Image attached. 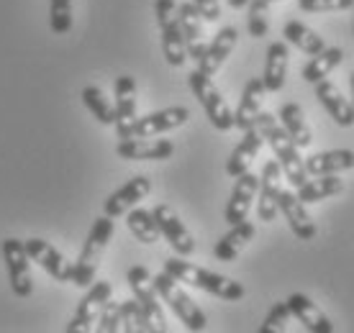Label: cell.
<instances>
[{
	"mask_svg": "<svg viewBox=\"0 0 354 333\" xmlns=\"http://www.w3.org/2000/svg\"><path fill=\"white\" fill-rule=\"evenodd\" d=\"M154 218H157V226H160L162 236L167 238L169 246L177 251V256H190L195 251V238L193 234H190V228L180 220V216H177L169 205H165V202H160L157 208H154Z\"/></svg>",
	"mask_w": 354,
	"mask_h": 333,
	"instance_id": "13",
	"label": "cell"
},
{
	"mask_svg": "<svg viewBox=\"0 0 354 333\" xmlns=\"http://www.w3.org/2000/svg\"><path fill=\"white\" fill-rule=\"evenodd\" d=\"M342 59H344V52L339 46H326L324 52L313 54L308 64L303 67V79L310 82V85H316L321 79H326L334 72V67L342 64Z\"/></svg>",
	"mask_w": 354,
	"mask_h": 333,
	"instance_id": "31",
	"label": "cell"
},
{
	"mask_svg": "<svg viewBox=\"0 0 354 333\" xmlns=\"http://www.w3.org/2000/svg\"><path fill=\"white\" fill-rule=\"evenodd\" d=\"M349 88H352V100H349V103H352V108H354V72L349 75Z\"/></svg>",
	"mask_w": 354,
	"mask_h": 333,
	"instance_id": "43",
	"label": "cell"
},
{
	"mask_svg": "<svg viewBox=\"0 0 354 333\" xmlns=\"http://www.w3.org/2000/svg\"><path fill=\"white\" fill-rule=\"evenodd\" d=\"M121 331L126 333H157L151 325L147 310L142 307V303L136 298L124 300L121 303Z\"/></svg>",
	"mask_w": 354,
	"mask_h": 333,
	"instance_id": "34",
	"label": "cell"
},
{
	"mask_svg": "<svg viewBox=\"0 0 354 333\" xmlns=\"http://www.w3.org/2000/svg\"><path fill=\"white\" fill-rule=\"evenodd\" d=\"M262 144H265V136L259 133L257 126L247 129L244 136H241V141L236 144V149L231 151L229 162H226V175L239 177V175H244V172H249V166H252V162L257 159Z\"/></svg>",
	"mask_w": 354,
	"mask_h": 333,
	"instance_id": "23",
	"label": "cell"
},
{
	"mask_svg": "<svg viewBox=\"0 0 354 333\" xmlns=\"http://www.w3.org/2000/svg\"><path fill=\"white\" fill-rule=\"evenodd\" d=\"M277 0H249V13H267V8Z\"/></svg>",
	"mask_w": 354,
	"mask_h": 333,
	"instance_id": "41",
	"label": "cell"
},
{
	"mask_svg": "<svg viewBox=\"0 0 354 333\" xmlns=\"http://www.w3.org/2000/svg\"><path fill=\"white\" fill-rule=\"evenodd\" d=\"M0 254L8 269V282L16 298H31L34 292V280H31V256H28L26 241L18 238H3Z\"/></svg>",
	"mask_w": 354,
	"mask_h": 333,
	"instance_id": "8",
	"label": "cell"
},
{
	"mask_svg": "<svg viewBox=\"0 0 354 333\" xmlns=\"http://www.w3.org/2000/svg\"><path fill=\"white\" fill-rule=\"evenodd\" d=\"M354 169V151L349 149H334V151H319L306 157V172L308 177L316 175H339Z\"/></svg>",
	"mask_w": 354,
	"mask_h": 333,
	"instance_id": "26",
	"label": "cell"
},
{
	"mask_svg": "<svg viewBox=\"0 0 354 333\" xmlns=\"http://www.w3.org/2000/svg\"><path fill=\"white\" fill-rule=\"evenodd\" d=\"M195 8L201 10V16L205 18V21H218L221 18V3L218 0H193Z\"/></svg>",
	"mask_w": 354,
	"mask_h": 333,
	"instance_id": "40",
	"label": "cell"
},
{
	"mask_svg": "<svg viewBox=\"0 0 354 333\" xmlns=\"http://www.w3.org/2000/svg\"><path fill=\"white\" fill-rule=\"evenodd\" d=\"M298 6L306 13H334V10L352 8L354 0H298Z\"/></svg>",
	"mask_w": 354,
	"mask_h": 333,
	"instance_id": "38",
	"label": "cell"
},
{
	"mask_svg": "<svg viewBox=\"0 0 354 333\" xmlns=\"http://www.w3.org/2000/svg\"><path fill=\"white\" fill-rule=\"evenodd\" d=\"M177 18H180V28H183V36H185V46H187V57L190 59H201L205 52V31H203V21L201 10L195 8V3H180L177 6Z\"/></svg>",
	"mask_w": 354,
	"mask_h": 333,
	"instance_id": "18",
	"label": "cell"
},
{
	"mask_svg": "<svg viewBox=\"0 0 354 333\" xmlns=\"http://www.w3.org/2000/svg\"><path fill=\"white\" fill-rule=\"evenodd\" d=\"M115 97V129H124L131 121H136V79L131 75L115 77L113 85Z\"/></svg>",
	"mask_w": 354,
	"mask_h": 333,
	"instance_id": "27",
	"label": "cell"
},
{
	"mask_svg": "<svg viewBox=\"0 0 354 333\" xmlns=\"http://www.w3.org/2000/svg\"><path fill=\"white\" fill-rule=\"evenodd\" d=\"M236 41H239V31L234 26H223L218 34L213 36L211 44L205 46L203 57L198 59V70L203 72V75H208V77H213L223 67V61L231 57Z\"/></svg>",
	"mask_w": 354,
	"mask_h": 333,
	"instance_id": "19",
	"label": "cell"
},
{
	"mask_svg": "<svg viewBox=\"0 0 354 333\" xmlns=\"http://www.w3.org/2000/svg\"><path fill=\"white\" fill-rule=\"evenodd\" d=\"M257 193H259V177L254 172H244V175L236 177V184H234L231 198L226 202V211H223V220L229 226H234V223L247 218L252 202L257 200Z\"/></svg>",
	"mask_w": 354,
	"mask_h": 333,
	"instance_id": "16",
	"label": "cell"
},
{
	"mask_svg": "<svg viewBox=\"0 0 354 333\" xmlns=\"http://www.w3.org/2000/svg\"><path fill=\"white\" fill-rule=\"evenodd\" d=\"M226 3H229L231 8H236V10H239V8H247V6H249V0H226Z\"/></svg>",
	"mask_w": 354,
	"mask_h": 333,
	"instance_id": "42",
	"label": "cell"
},
{
	"mask_svg": "<svg viewBox=\"0 0 354 333\" xmlns=\"http://www.w3.org/2000/svg\"><path fill=\"white\" fill-rule=\"evenodd\" d=\"M126 226L133 234V238L142 241V244H157L162 236L154 213L144 211V208H131V211L126 213Z\"/></svg>",
	"mask_w": 354,
	"mask_h": 333,
	"instance_id": "32",
	"label": "cell"
},
{
	"mask_svg": "<svg viewBox=\"0 0 354 333\" xmlns=\"http://www.w3.org/2000/svg\"><path fill=\"white\" fill-rule=\"evenodd\" d=\"M265 82L262 77H254L249 79L247 85H244V93H241V100H239V108H236V113H234V126L241 129V131H247L252 126H257V118L262 113V100H265Z\"/></svg>",
	"mask_w": 354,
	"mask_h": 333,
	"instance_id": "21",
	"label": "cell"
},
{
	"mask_svg": "<svg viewBox=\"0 0 354 333\" xmlns=\"http://www.w3.org/2000/svg\"><path fill=\"white\" fill-rule=\"evenodd\" d=\"M115 154L126 162H165L175 154V144L167 139H121Z\"/></svg>",
	"mask_w": 354,
	"mask_h": 333,
	"instance_id": "14",
	"label": "cell"
},
{
	"mask_svg": "<svg viewBox=\"0 0 354 333\" xmlns=\"http://www.w3.org/2000/svg\"><path fill=\"white\" fill-rule=\"evenodd\" d=\"M247 31H249V36H252V39H265L267 31H270V23H267L265 13H249Z\"/></svg>",
	"mask_w": 354,
	"mask_h": 333,
	"instance_id": "39",
	"label": "cell"
},
{
	"mask_svg": "<svg viewBox=\"0 0 354 333\" xmlns=\"http://www.w3.org/2000/svg\"><path fill=\"white\" fill-rule=\"evenodd\" d=\"M288 307H290L292 318L303 323V328L310 333H334V323L328 321V316L321 310L308 295H301V292H292L290 298L285 300Z\"/></svg>",
	"mask_w": 354,
	"mask_h": 333,
	"instance_id": "20",
	"label": "cell"
},
{
	"mask_svg": "<svg viewBox=\"0 0 354 333\" xmlns=\"http://www.w3.org/2000/svg\"><path fill=\"white\" fill-rule=\"evenodd\" d=\"M165 272L172 274L177 282H185L190 287H198L208 292V295H216V298L221 300H241L247 295V289L244 285L236 280H231V277H223L218 272H211V269H203V267H195V264L185 262L183 256H172L165 262Z\"/></svg>",
	"mask_w": 354,
	"mask_h": 333,
	"instance_id": "2",
	"label": "cell"
},
{
	"mask_svg": "<svg viewBox=\"0 0 354 333\" xmlns=\"http://www.w3.org/2000/svg\"><path fill=\"white\" fill-rule=\"evenodd\" d=\"M80 97L97 123H103V126H115V106L108 100L103 90L95 88V85H88V88H82Z\"/></svg>",
	"mask_w": 354,
	"mask_h": 333,
	"instance_id": "33",
	"label": "cell"
},
{
	"mask_svg": "<svg viewBox=\"0 0 354 333\" xmlns=\"http://www.w3.org/2000/svg\"><path fill=\"white\" fill-rule=\"evenodd\" d=\"M95 331L97 333H115L121 331V303H115V300H108L103 310H100V316L95 321Z\"/></svg>",
	"mask_w": 354,
	"mask_h": 333,
	"instance_id": "37",
	"label": "cell"
},
{
	"mask_svg": "<svg viewBox=\"0 0 354 333\" xmlns=\"http://www.w3.org/2000/svg\"><path fill=\"white\" fill-rule=\"evenodd\" d=\"M26 249H28L31 262L39 264L52 280L72 282V262L57 249V246H52L49 241H44V238L34 236L26 241Z\"/></svg>",
	"mask_w": 354,
	"mask_h": 333,
	"instance_id": "12",
	"label": "cell"
},
{
	"mask_svg": "<svg viewBox=\"0 0 354 333\" xmlns=\"http://www.w3.org/2000/svg\"><path fill=\"white\" fill-rule=\"evenodd\" d=\"M352 8H354V6H352ZM352 28H354V26H352Z\"/></svg>",
	"mask_w": 354,
	"mask_h": 333,
	"instance_id": "44",
	"label": "cell"
},
{
	"mask_svg": "<svg viewBox=\"0 0 354 333\" xmlns=\"http://www.w3.org/2000/svg\"><path fill=\"white\" fill-rule=\"evenodd\" d=\"M111 295H113V285H111L108 280L93 282V285L88 287V292H85V298L80 300V305H77L75 316H72V321L67 323L64 331L67 333H82V331L95 328L97 316H100L103 305L111 300Z\"/></svg>",
	"mask_w": 354,
	"mask_h": 333,
	"instance_id": "10",
	"label": "cell"
},
{
	"mask_svg": "<svg viewBox=\"0 0 354 333\" xmlns=\"http://www.w3.org/2000/svg\"><path fill=\"white\" fill-rule=\"evenodd\" d=\"M288 64H290L288 41H272V44L267 46L265 75H262V82H265L267 93H280V90H283L285 77H288Z\"/></svg>",
	"mask_w": 354,
	"mask_h": 333,
	"instance_id": "25",
	"label": "cell"
},
{
	"mask_svg": "<svg viewBox=\"0 0 354 333\" xmlns=\"http://www.w3.org/2000/svg\"><path fill=\"white\" fill-rule=\"evenodd\" d=\"M126 282H129V287H131L133 298L142 303V307L147 310V316H149L151 325H154V331L157 333H165L167 331V318H165V307H162V298L157 287H154V280H151V274L147 267L142 264H136L129 269L126 274Z\"/></svg>",
	"mask_w": 354,
	"mask_h": 333,
	"instance_id": "9",
	"label": "cell"
},
{
	"mask_svg": "<svg viewBox=\"0 0 354 333\" xmlns=\"http://www.w3.org/2000/svg\"><path fill=\"white\" fill-rule=\"evenodd\" d=\"M283 36L288 44H292L295 49H301V52L308 54V57H313V54H319L326 49L324 36L316 34L313 28H308L306 23H301V21H288L283 28Z\"/></svg>",
	"mask_w": 354,
	"mask_h": 333,
	"instance_id": "30",
	"label": "cell"
},
{
	"mask_svg": "<svg viewBox=\"0 0 354 333\" xmlns=\"http://www.w3.org/2000/svg\"><path fill=\"white\" fill-rule=\"evenodd\" d=\"M344 190V180L339 175H316L313 180H306L301 187H295V193L301 198L306 205L310 202H321V200H328V198H334Z\"/></svg>",
	"mask_w": 354,
	"mask_h": 333,
	"instance_id": "28",
	"label": "cell"
},
{
	"mask_svg": "<svg viewBox=\"0 0 354 333\" xmlns=\"http://www.w3.org/2000/svg\"><path fill=\"white\" fill-rule=\"evenodd\" d=\"M115 223L111 216H100V218L93 220V228H90L88 238L80 249V256L72 262V285L80 289H88L93 282H95L97 267L103 262V254L108 249V241L113 236Z\"/></svg>",
	"mask_w": 354,
	"mask_h": 333,
	"instance_id": "3",
	"label": "cell"
},
{
	"mask_svg": "<svg viewBox=\"0 0 354 333\" xmlns=\"http://www.w3.org/2000/svg\"><path fill=\"white\" fill-rule=\"evenodd\" d=\"M257 129L259 133L265 136V141L270 144V149L274 151V157L283 166L285 180H290L292 187H301L306 180H308V172H306V159L301 157V149L295 146V141L288 136V131L283 129L280 118H274L272 113H259L257 118Z\"/></svg>",
	"mask_w": 354,
	"mask_h": 333,
	"instance_id": "1",
	"label": "cell"
},
{
	"mask_svg": "<svg viewBox=\"0 0 354 333\" xmlns=\"http://www.w3.org/2000/svg\"><path fill=\"white\" fill-rule=\"evenodd\" d=\"M190 121V111L183 106H172L165 111H154L149 115H136V121H131L124 129H115L118 139H151L160 133L175 131L180 126H185Z\"/></svg>",
	"mask_w": 354,
	"mask_h": 333,
	"instance_id": "7",
	"label": "cell"
},
{
	"mask_svg": "<svg viewBox=\"0 0 354 333\" xmlns=\"http://www.w3.org/2000/svg\"><path fill=\"white\" fill-rule=\"evenodd\" d=\"M280 123H283V129L288 131L292 141H295V146L298 149H306L310 146V141H313V131H310L308 121H306V113H303V108L298 103H285L280 108Z\"/></svg>",
	"mask_w": 354,
	"mask_h": 333,
	"instance_id": "29",
	"label": "cell"
},
{
	"mask_svg": "<svg viewBox=\"0 0 354 333\" xmlns=\"http://www.w3.org/2000/svg\"><path fill=\"white\" fill-rule=\"evenodd\" d=\"M154 280V287H157V292H160L162 303H167L169 310L177 316V321L185 325L187 331H205L208 328V318H205V313L201 310V307L195 305V300L187 295L185 289L180 287V282L172 277V274L162 272L157 274V277H151Z\"/></svg>",
	"mask_w": 354,
	"mask_h": 333,
	"instance_id": "4",
	"label": "cell"
},
{
	"mask_svg": "<svg viewBox=\"0 0 354 333\" xmlns=\"http://www.w3.org/2000/svg\"><path fill=\"white\" fill-rule=\"evenodd\" d=\"M257 234V228L254 223H249L247 218L239 220V223H234L229 228V234H223L216 246H213V256L218 259V262H236V256L241 254V249H247L249 241L254 238Z\"/></svg>",
	"mask_w": 354,
	"mask_h": 333,
	"instance_id": "22",
	"label": "cell"
},
{
	"mask_svg": "<svg viewBox=\"0 0 354 333\" xmlns=\"http://www.w3.org/2000/svg\"><path fill=\"white\" fill-rule=\"evenodd\" d=\"M49 28L64 36L72 31V0H49Z\"/></svg>",
	"mask_w": 354,
	"mask_h": 333,
	"instance_id": "35",
	"label": "cell"
},
{
	"mask_svg": "<svg viewBox=\"0 0 354 333\" xmlns=\"http://www.w3.org/2000/svg\"><path fill=\"white\" fill-rule=\"evenodd\" d=\"M283 166L277 159H270L262 169V177H259V193H257V216L259 220L265 223H272L274 216L280 213L277 208V200H280V193H283Z\"/></svg>",
	"mask_w": 354,
	"mask_h": 333,
	"instance_id": "11",
	"label": "cell"
},
{
	"mask_svg": "<svg viewBox=\"0 0 354 333\" xmlns=\"http://www.w3.org/2000/svg\"><path fill=\"white\" fill-rule=\"evenodd\" d=\"M151 193V180L147 175H136L131 177L126 184H121L113 195H108V200L103 202V213L111 216V218H118V216H126V213L136 208L139 202Z\"/></svg>",
	"mask_w": 354,
	"mask_h": 333,
	"instance_id": "15",
	"label": "cell"
},
{
	"mask_svg": "<svg viewBox=\"0 0 354 333\" xmlns=\"http://www.w3.org/2000/svg\"><path fill=\"white\" fill-rule=\"evenodd\" d=\"M187 85L193 90L195 100L203 106L208 121L213 123V129L218 131H231L234 129V113H231L226 97L218 93V88L213 85V79L203 75L201 70H195L187 75Z\"/></svg>",
	"mask_w": 354,
	"mask_h": 333,
	"instance_id": "5",
	"label": "cell"
},
{
	"mask_svg": "<svg viewBox=\"0 0 354 333\" xmlns=\"http://www.w3.org/2000/svg\"><path fill=\"white\" fill-rule=\"evenodd\" d=\"M154 16L162 31V54L167 59L169 67H183L187 61V46L185 36L180 28L177 18V3L175 0H157L154 3Z\"/></svg>",
	"mask_w": 354,
	"mask_h": 333,
	"instance_id": "6",
	"label": "cell"
},
{
	"mask_svg": "<svg viewBox=\"0 0 354 333\" xmlns=\"http://www.w3.org/2000/svg\"><path fill=\"white\" fill-rule=\"evenodd\" d=\"M277 208H280V213L285 216L290 231L301 238V241H313V238H316L319 228H316L313 218L308 216L306 202L298 198V193H292V190H283V193H280V200H277Z\"/></svg>",
	"mask_w": 354,
	"mask_h": 333,
	"instance_id": "17",
	"label": "cell"
},
{
	"mask_svg": "<svg viewBox=\"0 0 354 333\" xmlns=\"http://www.w3.org/2000/svg\"><path fill=\"white\" fill-rule=\"evenodd\" d=\"M290 307L288 303H274L270 307V313H267L265 323L259 325V333H285L288 331V323H290Z\"/></svg>",
	"mask_w": 354,
	"mask_h": 333,
	"instance_id": "36",
	"label": "cell"
},
{
	"mask_svg": "<svg viewBox=\"0 0 354 333\" xmlns=\"http://www.w3.org/2000/svg\"><path fill=\"white\" fill-rule=\"evenodd\" d=\"M316 97L321 100V106L326 108V113L334 118L337 126H342V129L354 126L352 103L339 93V88L331 82V79H321V82H316Z\"/></svg>",
	"mask_w": 354,
	"mask_h": 333,
	"instance_id": "24",
	"label": "cell"
}]
</instances>
